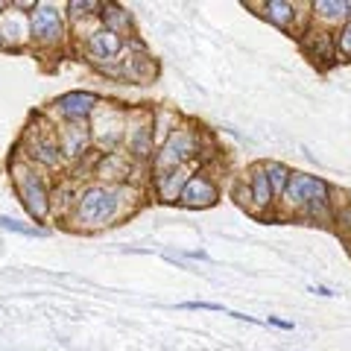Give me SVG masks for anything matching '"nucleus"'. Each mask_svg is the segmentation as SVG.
Masks as SVG:
<instances>
[{
  "label": "nucleus",
  "mask_w": 351,
  "mask_h": 351,
  "mask_svg": "<svg viewBox=\"0 0 351 351\" xmlns=\"http://www.w3.org/2000/svg\"><path fill=\"white\" fill-rule=\"evenodd\" d=\"M117 208V196L108 188H91L82 193L80 199V219L85 226H103L106 219H112Z\"/></svg>",
  "instance_id": "f257e3e1"
},
{
  "label": "nucleus",
  "mask_w": 351,
  "mask_h": 351,
  "mask_svg": "<svg viewBox=\"0 0 351 351\" xmlns=\"http://www.w3.org/2000/svg\"><path fill=\"white\" fill-rule=\"evenodd\" d=\"M269 325H276V328H293V322H281V319H269Z\"/></svg>",
  "instance_id": "412c9836"
},
{
  "label": "nucleus",
  "mask_w": 351,
  "mask_h": 351,
  "mask_svg": "<svg viewBox=\"0 0 351 351\" xmlns=\"http://www.w3.org/2000/svg\"><path fill=\"white\" fill-rule=\"evenodd\" d=\"M311 290H313V293H319V295H334V293L328 290V287H311Z\"/></svg>",
  "instance_id": "4be33fe9"
},
{
  "label": "nucleus",
  "mask_w": 351,
  "mask_h": 351,
  "mask_svg": "<svg viewBox=\"0 0 351 351\" xmlns=\"http://www.w3.org/2000/svg\"><path fill=\"white\" fill-rule=\"evenodd\" d=\"M193 152V135L191 132H176V135L167 141V147L161 149V156H158V170H164V167H179V161L182 158H188Z\"/></svg>",
  "instance_id": "423d86ee"
},
{
  "label": "nucleus",
  "mask_w": 351,
  "mask_h": 351,
  "mask_svg": "<svg viewBox=\"0 0 351 351\" xmlns=\"http://www.w3.org/2000/svg\"><path fill=\"white\" fill-rule=\"evenodd\" d=\"M313 9H316V12H319L322 18H328V21H339V18L348 15L351 6L346 3V0H316Z\"/></svg>",
  "instance_id": "ddd939ff"
},
{
  "label": "nucleus",
  "mask_w": 351,
  "mask_h": 351,
  "mask_svg": "<svg viewBox=\"0 0 351 351\" xmlns=\"http://www.w3.org/2000/svg\"><path fill=\"white\" fill-rule=\"evenodd\" d=\"M272 196H276V193H272L267 167H255V170H252V199H255L258 208H269Z\"/></svg>",
  "instance_id": "9b49d317"
},
{
  "label": "nucleus",
  "mask_w": 351,
  "mask_h": 351,
  "mask_svg": "<svg viewBox=\"0 0 351 351\" xmlns=\"http://www.w3.org/2000/svg\"><path fill=\"white\" fill-rule=\"evenodd\" d=\"M97 106V97L94 94H85V91H71L59 97V112L71 120H82L91 114V108Z\"/></svg>",
  "instance_id": "6e6552de"
},
{
  "label": "nucleus",
  "mask_w": 351,
  "mask_h": 351,
  "mask_svg": "<svg viewBox=\"0 0 351 351\" xmlns=\"http://www.w3.org/2000/svg\"><path fill=\"white\" fill-rule=\"evenodd\" d=\"M267 176H269V184H272V193H284L287 191V184H290V170L284 167V164H267Z\"/></svg>",
  "instance_id": "4468645a"
},
{
  "label": "nucleus",
  "mask_w": 351,
  "mask_h": 351,
  "mask_svg": "<svg viewBox=\"0 0 351 351\" xmlns=\"http://www.w3.org/2000/svg\"><path fill=\"white\" fill-rule=\"evenodd\" d=\"M263 9H267V18L272 21V24H278L284 29H287L293 24V18H295V6L293 3H284V0H269Z\"/></svg>",
  "instance_id": "f8f14e48"
},
{
  "label": "nucleus",
  "mask_w": 351,
  "mask_h": 351,
  "mask_svg": "<svg viewBox=\"0 0 351 351\" xmlns=\"http://www.w3.org/2000/svg\"><path fill=\"white\" fill-rule=\"evenodd\" d=\"M179 202L184 208H208V205L217 202V188L205 179V176H193V179H188V184H184Z\"/></svg>",
  "instance_id": "20e7f679"
},
{
  "label": "nucleus",
  "mask_w": 351,
  "mask_h": 351,
  "mask_svg": "<svg viewBox=\"0 0 351 351\" xmlns=\"http://www.w3.org/2000/svg\"><path fill=\"white\" fill-rule=\"evenodd\" d=\"M100 3H71V9H97Z\"/></svg>",
  "instance_id": "aec40b11"
},
{
  "label": "nucleus",
  "mask_w": 351,
  "mask_h": 351,
  "mask_svg": "<svg viewBox=\"0 0 351 351\" xmlns=\"http://www.w3.org/2000/svg\"><path fill=\"white\" fill-rule=\"evenodd\" d=\"M108 18V24H112V32L117 29V27H123V24H129V18L126 15H120V9L117 6H106V12H103V21Z\"/></svg>",
  "instance_id": "6ab92c4d"
},
{
  "label": "nucleus",
  "mask_w": 351,
  "mask_h": 351,
  "mask_svg": "<svg viewBox=\"0 0 351 351\" xmlns=\"http://www.w3.org/2000/svg\"><path fill=\"white\" fill-rule=\"evenodd\" d=\"M29 27H32V36L38 41H56L62 36V18L53 6H36Z\"/></svg>",
  "instance_id": "39448f33"
},
{
  "label": "nucleus",
  "mask_w": 351,
  "mask_h": 351,
  "mask_svg": "<svg viewBox=\"0 0 351 351\" xmlns=\"http://www.w3.org/2000/svg\"><path fill=\"white\" fill-rule=\"evenodd\" d=\"M184 173L182 167H176V170H170V173H161L158 176V193L164 196L167 202H176L182 196V191H184V184H188V179H184Z\"/></svg>",
  "instance_id": "9d476101"
},
{
  "label": "nucleus",
  "mask_w": 351,
  "mask_h": 351,
  "mask_svg": "<svg viewBox=\"0 0 351 351\" xmlns=\"http://www.w3.org/2000/svg\"><path fill=\"white\" fill-rule=\"evenodd\" d=\"M120 47H123V41H120V36L112 29L94 32V36L88 38V50H91V56H97V59H112L120 53Z\"/></svg>",
  "instance_id": "1a4fd4ad"
},
{
  "label": "nucleus",
  "mask_w": 351,
  "mask_h": 351,
  "mask_svg": "<svg viewBox=\"0 0 351 351\" xmlns=\"http://www.w3.org/2000/svg\"><path fill=\"white\" fill-rule=\"evenodd\" d=\"M80 141L85 144V129H71L68 132V144H64V152H71V156H76V149H80Z\"/></svg>",
  "instance_id": "a211bd4d"
},
{
  "label": "nucleus",
  "mask_w": 351,
  "mask_h": 351,
  "mask_svg": "<svg viewBox=\"0 0 351 351\" xmlns=\"http://www.w3.org/2000/svg\"><path fill=\"white\" fill-rule=\"evenodd\" d=\"M18 193H21V199H24L27 211L36 219H41L44 214H47V193H44L41 182L36 179V176H32L29 170H24V167H18Z\"/></svg>",
  "instance_id": "7ed1b4c3"
},
{
  "label": "nucleus",
  "mask_w": 351,
  "mask_h": 351,
  "mask_svg": "<svg viewBox=\"0 0 351 351\" xmlns=\"http://www.w3.org/2000/svg\"><path fill=\"white\" fill-rule=\"evenodd\" d=\"M290 205H313V202H322L328 199V184L319 179V176H307V173H293L290 176V184L284 191Z\"/></svg>",
  "instance_id": "f03ea898"
},
{
  "label": "nucleus",
  "mask_w": 351,
  "mask_h": 351,
  "mask_svg": "<svg viewBox=\"0 0 351 351\" xmlns=\"http://www.w3.org/2000/svg\"><path fill=\"white\" fill-rule=\"evenodd\" d=\"M0 228H6V232H18V234H27V237H47L44 228H29V226L18 223V219H9V217H0Z\"/></svg>",
  "instance_id": "2eb2a0df"
},
{
  "label": "nucleus",
  "mask_w": 351,
  "mask_h": 351,
  "mask_svg": "<svg viewBox=\"0 0 351 351\" xmlns=\"http://www.w3.org/2000/svg\"><path fill=\"white\" fill-rule=\"evenodd\" d=\"M36 156L44 164H59V147L53 144V141H38V144H36Z\"/></svg>",
  "instance_id": "dca6fc26"
},
{
  "label": "nucleus",
  "mask_w": 351,
  "mask_h": 351,
  "mask_svg": "<svg viewBox=\"0 0 351 351\" xmlns=\"http://www.w3.org/2000/svg\"><path fill=\"white\" fill-rule=\"evenodd\" d=\"M302 50L307 53V59L319 62V64H331L337 56V44L331 41L328 32H307L302 38Z\"/></svg>",
  "instance_id": "0eeeda50"
},
{
  "label": "nucleus",
  "mask_w": 351,
  "mask_h": 351,
  "mask_svg": "<svg viewBox=\"0 0 351 351\" xmlns=\"http://www.w3.org/2000/svg\"><path fill=\"white\" fill-rule=\"evenodd\" d=\"M337 56L351 59V21L339 29V36H337Z\"/></svg>",
  "instance_id": "f3484780"
}]
</instances>
